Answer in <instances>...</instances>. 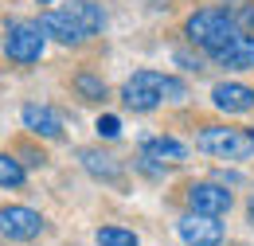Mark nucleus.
Returning a JSON list of instances; mask_svg holds the SVG:
<instances>
[{"mask_svg": "<svg viewBox=\"0 0 254 246\" xmlns=\"http://www.w3.org/2000/svg\"><path fill=\"white\" fill-rule=\"evenodd\" d=\"M164 102H188V86L172 74H164Z\"/></svg>", "mask_w": 254, "mask_h": 246, "instance_id": "nucleus-18", "label": "nucleus"}, {"mask_svg": "<svg viewBox=\"0 0 254 246\" xmlns=\"http://www.w3.org/2000/svg\"><path fill=\"white\" fill-rule=\"evenodd\" d=\"M211 106L223 114H251L254 110V90L243 82H219L211 90Z\"/></svg>", "mask_w": 254, "mask_h": 246, "instance_id": "nucleus-10", "label": "nucleus"}, {"mask_svg": "<svg viewBox=\"0 0 254 246\" xmlns=\"http://www.w3.org/2000/svg\"><path fill=\"white\" fill-rule=\"evenodd\" d=\"M24 180H28L24 164L12 153H0V187H24Z\"/></svg>", "mask_w": 254, "mask_h": 246, "instance_id": "nucleus-16", "label": "nucleus"}, {"mask_svg": "<svg viewBox=\"0 0 254 246\" xmlns=\"http://www.w3.org/2000/svg\"><path fill=\"white\" fill-rule=\"evenodd\" d=\"M66 12L86 28V35L102 31V24H106V16H102V8H98L94 0H70V4H66Z\"/></svg>", "mask_w": 254, "mask_h": 246, "instance_id": "nucleus-14", "label": "nucleus"}, {"mask_svg": "<svg viewBox=\"0 0 254 246\" xmlns=\"http://www.w3.org/2000/svg\"><path fill=\"white\" fill-rule=\"evenodd\" d=\"M195 145L203 153L219 156V160H243V156L254 153V133H243V129H227V125H203Z\"/></svg>", "mask_w": 254, "mask_h": 246, "instance_id": "nucleus-2", "label": "nucleus"}, {"mask_svg": "<svg viewBox=\"0 0 254 246\" xmlns=\"http://www.w3.org/2000/svg\"><path fill=\"white\" fill-rule=\"evenodd\" d=\"M235 24H239V31H254V4H243L235 12Z\"/></svg>", "mask_w": 254, "mask_h": 246, "instance_id": "nucleus-20", "label": "nucleus"}, {"mask_svg": "<svg viewBox=\"0 0 254 246\" xmlns=\"http://www.w3.org/2000/svg\"><path fill=\"white\" fill-rule=\"evenodd\" d=\"M176 62H180V66H188V70H203V62L191 59V55H184V51H176Z\"/></svg>", "mask_w": 254, "mask_h": 246, "instance_id": "nucleus-21", "label": "nucleus"}, {"mask_svg": "<svg viewBox=\"0 0 254 246\" xmlns=\"http://www.w3.org/2000/svg\"><path fill=\"white\" fill-rule=\"evenodd\" d=\"M231 191L223 184H211V180H203V184H191L188 187V207L191 211H199V215H227L231 211Z\"/></svg>", "mask_w": 254, "mask_h": 246, "instance_id": "nucleus-7", "label": "nucleus"}, {"mask_svg": "<svg viewBox=\"0 0 254 246\" xmlns=\"http://www.w3.org/2000/svg\"><path fill=\"white\" fill-rule=\"evenodd\" d=\"M78 160H82V168H86L94 180H106V184H114V187H122V180H126L122 164H118L110 153H102V149H82Z\"/></svg>", "mask_w": 254, "mask_h": 246, "instance_id": "nucleus-11", "label": "nucleus"}, {"mask_svg": "<svg viewBox=\"0 0 254 246\" xmlns=\"http://www.w3.org/2000/svg\"><path fill=\"white\" fill-rule=\"evenodd\" d=\"M74 90L82 102H106V82L90 74V70H82V74H74Z\"/></svg>", "mask_w": 254, "mask_h": 246, "instance_id": "nucleus-15", "label": "nucleus"}, {"mask_svg": "<svg viewBox=\"0 0 254 246\" xmlns=\"http://www.w3.org/2000/svg\"><path fill=\"white\" fill-rule=\"evenodd\" d=\"M43 43H47V35L39 28V20H12L8 35H4V55L20 66H28V62H39Z\"/></svg>", "mask_w": 254, "mask_h": 246, "instance_id": "nucleus-3", "label": "nucleus"}, {"mask_svg": "<svg viewBox=\"0 0 254 246\" xmlns=\"http://www.w3.org/2000/svg\"><path fill=\"white\" fill-rule=\"evenodd\" d=\"M247 211H251V219H254V195H251V203H247Z\"/></svg>", "mask_w": 254, "mask_h": 246, "instance_id": "nucleus-22", "label": "nucleus"}, {"mask_svg": "<svg viewBox=\"0 0 254 246\" xmlns=\"http://www.w3.org/2000/svg\"><path fill=\"white\" fill-rule=\"evenodd\" d=\"M39 28H43V35H51L55 43H66V47H78V43H86L90 35H86V28L70 16V12H43L39 16Z\"/></svg>", "mask_w": 254, "mask_h": 246, "instance_id": "nucleus-8", "label": "nucleus"}, {"mask_svg": "<svg viewBox=\"0 0 254 246\" xmlns=\"http://www.w3.org/2000/svg\"><path fill=\"white\" fill-rule=\"evenodd\" d=\"M176 231H180V239L188 246H219L223 243V223L219 215H199V211H191V215H184L180 223H176Z\"/></svg>", "mask_w": 254, "mask_h": 246, "instance_id": "nucleus-6", "label": "nucleus"}, {"mask_svg": "<svg viewBox=\"0 0 254 246\" xmlns=\"http://www.w3.org/2000/svg\"><path fill=\"white\" fill-rule=\"evenodd\" d=\"M43 215L32 207H0V235L8 243H32L43 235Z\"/></svg>", "mask_w": 254, "mask_h": 246, "instance_id": "nucleus-5", "label": "nucleus"}, {"mask_svg": "<svg viewBox=\"0 0 254 246\" xmlns=\"http://www.w3.org/2000/svg\"><path fill=\"white\" fill-rule=\"evenodd\" d=\"M184 35L195 47H203L207 55H215V51H223L243 31L235 24V12H227V8H199V12H191L184 20Z\"/></svg>", "mask_w": 254, "mask_h": 246, "instance_id": "nucleus-1", "label": "nucleus"}, {"mask_svg": "<svg viewBox=\"0 0 254 246\" xmlns=\"http://www.w3.org/2000/svg\"><path fill=\"white\" fill-rule=\"evenodd\" d=\"M98 137H106V141H118V137H122V122H118L114 114L98 118Z\"/></svg>", "mask_w": 254, "mask_h": 246, "instance_id": "nucleus-19", "label": "nucleus"}, {"mask_svg": "<svg viewBox=\"0 0 254 246\" xmlns=\"http://www.w3.org/2000/svg\"><path fill=\"white\" fill-rule=\"evenodd\" d=\"M141 160H157L160 168L164 164H180V160H188V145H180L176 137H149L141 145Z\"/></svg>", "mask_w": 254, "mask_h": 246, "instance_id": "nucleus-13", "label": "nucleus"}, {"mask_svg": "<svg viewBox=\"0 0 254 246\" xmlns=\"http://www.w3.org/2000/svg\"><path fill=\"white\" fill-rule=\"evenodd\" d=\"M20 118H24V129H28V133H35V137H47V141L63 137V118H59L51 106L28 102V106L20 110Z\"/></svg>", "mask_w": 254, "mask_h": 246, "instance_id": "nucleus-9", "label": "nucleus"}, {"mask_svg": "<svg viewBox=\"0 0 254 246\" xmlns=\"http://www.w3.org/2000/svg\"><path fill=\"white\" fill-rule=\"evenodd\" d=\"M122 102H126L129 110H137V114L157 110L160 102H164V74H157V70H137L122 86Z\"/></svg>", "mask_w": 254, "mask_h": 246, "instance_id": "nucleus-4", "label": "nucleus"}, {"mask_svg": "<svg viewBox=\"0 0 254 246\" xmlns=\"http://www.w3.org/2000/svg\"><path fill=\"white\" fill-rule=\"evenodd\" d=\"M211 59L219 66H227V70H254V35H235Z\"/></svg>", "mask_w": 254, "mask_h": 246, "instance_id": "nucleus-12", "label": "nucleus"}, {"mask_svg": "<svg viewBox=\"0 0 254 246\" xmlns=\"http://www.w3.org/2000/svg\"><path fill=\"white\" fill-rule=\"evenodd\" d=\"M98 246H141V239L126 231V227H102L98 231Z\"/></svg>", "mask_w": 254, "mask_h": 246, "instance_id": "nucleus-17", "label": "nucleus"}, {"mask_svg": "<svg viewBox=\"0 0 254 246\" xmlns=\"http://www.w3.org/2000/svg\"><path fill=\"white\" fill-rule=\"evenodd\" d=\"M35 4H55V0H35Z\"/></svg>", "mask_w": 254, "mask_h": 246, "instance_id": "nucleus-23", "label": "nucleus"}]
</instances>
